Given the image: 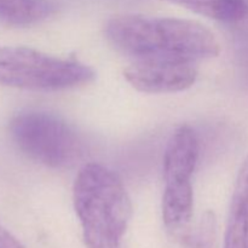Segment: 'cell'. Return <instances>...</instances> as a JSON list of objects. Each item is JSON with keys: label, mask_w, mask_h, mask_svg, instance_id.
Returning <instances> with one entry per match:
<instances>
[{"label": "cell", "mask_w": 248, "mask_h": 248, "mask_svg": "<svg viewBox=\"0 0 248 248\" xmlns=\"http://www.w3.org/2000/svg\"><path fill=\"white\" fill-rule=\"evenodd\" d=\"M73 201L87 248H123L132 202L120 177L101 164H87L75 178Z\"/></svg>", "instance_id": "obj_2"}, {"label": "cell", "mask_w": 248, "mask_h": 248, "mask_svg": "<svg viewBox=\"0 0 248 248\" xmlns=\"http://www.w3.org/2000/svg\"><path fill=\"white\" fill-rule=\"evenodd\" d=\"M124 77L133 89L145 93H171L189 89L198 78L194 62L173 60H135Z\"/></svg>", "instance_id": "obj_5"}, {"label": "cell", "mask_w": 248, "mask_h": 248, "mask_svg": "<svg viewBox=\"0 0 248 248\" xmlns=\"http://www.w3.org/2000/svg\"><path fill=\"white\" fill-rule=\"evenodd\" d=\"M55 11L48 0H0V21L10 26H31Z\"/></svg>", "instance_id": "obj_8"}, {"label": "cell", "mask_w": 248, "mask_h": 248, "mask_svg": "<svg viewBox=\"0 0 248 248\" xmlns=\"http://www.w3.org/2000/svg\"><path fill=\"white\" fill-rule=\"evenodd\" d=\"M106 35L111 45L133 60L195 63L219 53L215 34L189 19L120 15L107 22Z\"/></svg>", "instance_id": "obj_1"}, {"label": "cell", "mask_w": 248, "mask_h": 248, "mask_svg": "<svg viewBox=\"0 0 248 248\" xmlns=\"http://www.w3.org/2000/svg\"><path fill=\"white\" fill-rule=\"evenodd\" d=\"M0 248H24L7 232L0 225Z\"/></svg>", "instance_id": "obj_10"}, {"label": "cell", "mask_w": 248, "mask_h": 248, "mask_svg": "<svg viewBox=\"0 0 248 248\" xmlns=\"http://www.w3.org/2000/svg\"><path fill=\"white\" fill-rule=\"evenodd\" d=\"M10 135L23 154L53 169L73 166L84 155L79 133L60 116L46 111L17 114L10 123Z\"/></svg>", "instance_id": "obj_4"}, {"label": "cell", "mask_w": 248, "mask_h": 248, "mask_svg": "<svg viewBox=\"0 0 248 248\" xmlns=\"http://www.w3.org/2000/svg\"><path fill=\"white\" fill-rule=\"evenodd\" d=\"M186 7L196 14L220 22L234 23L246 17L248 5L246 0H167Z\"/></svg>", "instance_id": "obj_9"}, {"label": "cell", "mask_w": 248, "mask_h": 248, "mask_svg": "<svg viewBox=\"0 0 248 248\" xmlns=\"http://www.w3.org/2000/svg\"><path fill=\"white\" fill-rule=\"evenodd\" d=\"M224 248H248V156L242 162L235 182Z\"/></svg>", "instance_id": "obj_7"}, {"label": "cell", "mask_w": 248, "mask_h": 248, "mask_svg": "<svg viewBox=\"0 0 248 248\" xmlns=\"http://www.w3.org/2000/svg\"><path fill=\"white\" fill-rule=\"evenodd\" d=\"M94 72L77 61L21 46H0V85L33 91H60L89 84Z\"/></svg>", "instance_id": "obj_3"}, {"label": "cell", "mask_w": 248, "mask_h": 248, "mask_svg": "<svg viewBox=\"0 0 248 248\" xmlns=\"http://www.w3.org/2000/svg\"><path fill=\"white\" fill-rule=\"evenodd\" d=\"M200 144L194 128L184 125L172 133L164 154L165 188L193 186L191 177L198 165Z\"/></svg>", "instance_id": "obj_6"}]
</instances>
